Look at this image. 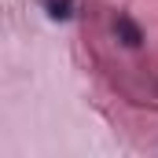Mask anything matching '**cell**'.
I'll use <instances>...</instances> for the list:
<instances>
[{"label":"cell","instance_id":"6da1fadb","mask_svg":"<svg viewBox=\"0 0 158 158\" xmlns=\"http://www.w3.org/2000/svg\"><path fill=\"white\" fill-rule=\"evenodd\" d=\"M118 26H121V30H125V37H129V44H140V33H136V26H132L129 19H121Z\"/></svg>","mask_w":158,"mask_h":158}]
</instances>
